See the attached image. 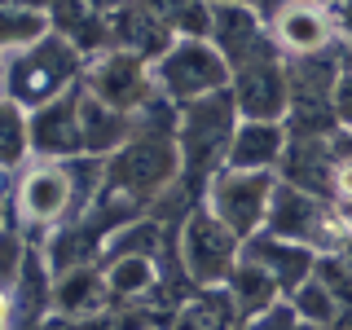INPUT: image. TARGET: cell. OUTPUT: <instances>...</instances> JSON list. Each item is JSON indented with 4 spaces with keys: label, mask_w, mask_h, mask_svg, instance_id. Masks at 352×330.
Segmentation results:
<instances>
[{
    "label": "cell",
    "mask_w": 352,
    "mask_h": 330,
    "mask_svg": "<svg viewBox=\"0 0 352 330\" xmlns=\"http://www.w3.org/2000/svg\"><path fill=\"white\" fill-rule=\"evenodd\" d=\"M264 234H273L282 242H300V247L317 251V256H330V251L344 247L352 225H348L344 207L330 203L326 194H313V190L278 181L273 203H269V220H264Z\"/></svg>",
    "instance_id": "cell-3"
},
{
    "label": "cell",
    "mask_w": 352,
    "mask_h": 330,
    "mask_svg": "<svg viewBox=\"0 0 352 330\" xmlns=\"http://www.w3.org/2000/svg\"><path fill=\"white\" fill-rule=\"evenodd\" d=\"M80 216V190H75L71 163L31 159L14 181H9V220L40 242L49 229Z\"/></svg>",
    "instance_id": "cell-2"
},
{
    "label": "cell",
    "mask_w": 352,
    "mask_h": 330,
    "mask_svg": "<svg viewBox=\"0 0 352 330\" xmlns=\"http://www.w3.org/2000/svg\"><path fill=\"white\" fill-rule=\"evenodd\" d=\"M31 163V110L14 97H0V172L18 176Z\"/></svg>",
    "instance_id": "cell-24"
},
{
    "label": "cell",
    "mask_w": 352,
    "mask_h": 330,
    "mask_svg": "<svg viewBox=\"0 0 352 330\" xmlns=\"http://www.w3.org/2000/svg\"><path fill=\"white\" fill-rule=\"evenodd\" d=\"M106 286L115 308H154L163 291V260L154 256H106Z\"/></svg>",
    "instance_id": "cell-17"
},
{
    "label": "cell",
    "mask_w": 352,
    "mask_h": 330,
    "mask_svg": "<svg viewBox=\"0 0 352 330\" xmlns=\"http://www.w3.org/2000/svg\"><path fill=\"white\" fill-rule=\"evenodd\" d=\"M124 5H132V0H88V9H97V14H119V9H124Z\"/></svg>",
    "instance_id": "cell-34"
},
{
    "label": "cell",
    "mask_w": 352,
    "mask_h": 330,
    "mask_svg": "<svg viewBox=\"0 0 352 330\" xmlns=\"http://www.w3.org/2000/svg\"><path fill=\"white\" fill-rule=\"evenodd\" d=\"M269 40L286 62L326 58V53L339 49L335 9L322 5V0H286L269 14Z\"/></svg>",
    "instance_id": "cell-11"
},
{
    "label": "cell",
    "mask_w": 352,
    "mask_h": 330,
    "mask_svg": "<svg viewBox=\"0 0 352 330\" xmlns=\"http://www.w3.org/2000/svg\"><path fill=\"white\" fill-rule=\"evenodd\" d=\"M300 313L291 308V300H278V304H269L264 313H256L247 322V330H300Z\"/></svg>",
    "instance_id": "cell-29"
},
{
    "label": "cell",
    "mask_w": 352,
    "mask_h": 330,
    "mask_svg": "<svg viewBox=\"0 0 352 330\" xmlns=\"http://www.w3.org/2000/svg\"><path fill=\"white\" fill-rule=\"evenodd\" d=\"M212 5H220V9H260L264 0H212Z\"/></svg>",
    "instance_id": "cell-35"
},
{
    "label": "cell",
    "mask_w": 352,
    "mask_h": 330,
    "mask_svg": "<svg viewBox=\"0 0 352 330\" xmlns=\"http://www.w3.org/2000/svg\"><path fill=\"white\" fill-rule=\"evenodd\" d=\"M229 97L238 106V119H278V124H286V115H291V62L273 49V40L234 71Z\"/></svg>",
    "instance_id": "cell-10"
},
{
    "label": "cell",
    "mask_w": 352,
    "mask_h": 330,
    "mask_svg": "<svg viewBox=\"0 0 352 330\" xmlns=\"http://www.w3.org/2000/svg\"><path fill=\"white\" fill-rule=\"evenodd\" d=\"M273 190H278V176L273 172H234V168H220L198 203L207 207L216 220H225L234 234L247 242L264 234V220H269V203Z\"/></svg>",
    "instance_id": "cell-9"
},
{
    "label": "cell",
    "mask_w": 352,
    "mask_h": 330,
    "mask_svg": "<svg viewBox=\"0 0 352 330\" xmlns=\"http://www.w3.org/2000/svg\"><path fill=\"white\" fill-rule=\"evenodd\" d=\"M286 300H291V308L300 313L304 326H322V330H335L339 313H344V308H339V300H335V295H330L317 278H308L304 286H295Z\"/></svg>",
    "instance_id": "cell-25"
},
{
    "label": "cell",
    "mask_w": 352,
    "mask_h": 330,
    "mask_svg": "<svg viewBox=\"0 0 352 330\" xmlns=\"http://www.w3.org/2000/svg\"><path fill=\"white\" fill-rule=\"evenodd\" d=\"M242 260V238L225 220H216L203 203L190 207L176 225V264L194 291H216L229 282L234 264Z\"/></svg>",
    "instance_id": "cell-5"
},
{
    "label": "cell",
    "mask_w": 352,
    "mask_h": 330,
    "mask_svg": "<svg viewBox=\"0 0 352 330\" xmlns=\"http://www.w3.org/2000/svg\"><path fill=\"white\" fill-rule=\"evenodd\" d=\"M181 176H185V163H181V146H176L172 132L137 128V137L115 159H106V185L132 194L137 203H146V212L159 194L181 185Z\"/></svg>",
    "instance_id": "cell-4"
},
{
    "label": "cell",
    "mask_w": 352,
    "mask_h": 330,
    "mask_svg": "<svg viewBox=\"0 0 352 330\" xmlns=\"http://www.w3.org/2000/svg\"><path fill=\"white\" fill-rule=\"evenodd\" d=\"M234 128H238V106L229 93L181 106V115H176V146H181V163H185L181 181L194 198H203L207 181L225 168Z\"/></svg>",
    "instance_id": "cell-1"
},
{
    "label": "cell",
    "mask_w": 352,
    "mask_h": 330,
    "mask_svg": "<svg viewBox=\"0 0 352 330\" xmlns=\"http://www.w3.org/2000/svg\"><path fill=\"white\" fill-rule=\"evenodd\" d=\"M242 251H247L251 260H260L264 269L273 273V282L282 286V295H291L295 286H304L308 278H313V269H317V251L300 247V242H282V238H273V234L247 238V242H242Z\"/></svg>",
    "instance_id": "cell-19"
},
{
    "label": "cell",
    "mask_w": 352,
    "mask_h": 330,
    "mask_svg": "<svg viewBox=\"0 0 352 330\" xmlns=\"http://www.w3.org/2000/svg\"><path fill=\"white\" fill-rule=\"evenodd\" d=\"M36 251L44 256V264L53 269V278L66 273V269H80V264H102V256H106V229L93 225L88 216H75V220H66V225L49 229V234L36 242Z\"/></svg>",
    "instance_id": "cell-16"
},
{
    "label": "cell",
    "mask_w": 352,
    "mask_h": 330,
    "mask_svg": "<svg viewBox=\"0 0 352 330\" xmlns=\"http://www.w3.org/2000/svg\"><path fill=\"white\" fill-rule=\"evenodd\" d=\"M110 286L102 264H80L53 278V313L66 322H93V317L110 313Z\"/></svg>",
    "instance_id": "cell-14"
},
{
    "label": "cell",
    "mask_w": 352,
    "mask_h": 330,
    "mask_svg": "<svg viewBox=\"0 0 352 330\" xmlns=\"http://www.w3.org/2000/svg\"><path fill=\"white\" fill-rule=\"evenodd\" d=\"M330 203L352 207V154L335 150V168H330Z\"/></svg>",
    "instance_id": "cell-31"
},
{
    "label": "cell",
    "mask_w": 352,
    "mask_h": 330,
    "mask_svg": "<svg viewBox=\"0 0 352 330\" xmlns=\"http://www.w3.org/2000/svg\"><path fill=\"white\" fill-rule=\"evenodd\" d=\"M172 40H176L172 22L163 14H154L146 0H132L119 14H110V44H115V49H128L146 62H159L163 53L172 49Z\"/></svg>",
    "instance_id": "cell-15"
},
{
    "label": "cell",
    "mask_w": 352,
    "mask_h": 330,
    "mask_svg": "<svg viewBox=\"0 0 352 330\" xmlns=\"http://www.w3.org/2000/svg\"><path fill=\"white\" fill-rule=\"evenodd\" d=\"M9 181H14V176H5V172H0V198L9 194Z\"/></svg>",
    "instance_id": "cell-38"
},
{
    "label": "cell",
    "mask_w": 352,
    "mask_h": 330,
    "mask_svg": "<svg viewBox=\"0 0 352 330\" xmlns=\"http://www.w3.org/2000/svg\"><path fill=\"white\" fill-rule=\"evenodd\" d=\"M80 97H84V84L31 110V159L66 163V159H80V154H84V137H80Z\"/></svg>",
    "instance_id": "cell-12"
},
{
    "label": "cell",
    "mask_w": 352,
    "mask_h": 330,
    "mask_svg": "<svg viewBox=\"0 0 352 330\" xmlns=\"http://www.w3.org/2000/svg\"><path fill=\"white\" fill-rule=\"evenodd\" d=\"M300 330H322V326H300Z\"/></svg>",
    "instance_id": "cell-42"
},
{
    "label": "cell",
    "mask_w": 352,
    "mask_h": 330,
    "mask_svg": "<svg viewBox=\"0 0 352 330\" xmlns=\"http://www.w3.org/2000/svg\"><path fill=\"white\" fill-rule=\"evenodd\" d=\"M141 330H168V326H141Z\"/></svg>",
    "instance_id": "cell-40"
},
{
    "label": "cell",
    "mask_w": 352,
    "mask_h": 330,
    "mask_svg": "<svg viewBox=\"0 0 352 330\" xmlns=\"http://www.w3.org/2000/svg\"><path fill=\"white\" fill-rule=\"evenodd\" d=\"M322 5H330V9H335V5H344V0H322Z\"/></svg>",
    "instance_id": "cell-39"
},
{
    "label": "cell",
    "mask_w": 352,
    "mask_h": 330,
    "mask_svg": "<svg viewBox=\"0 0 352 330\" xmlns=\"http://www.w3.org/2000/svg\"><path fill=\"white\" fill-rule=\"evenodd\" d=\"M313 278L322 282L330 295H335L344 313H352V264H348L344 256H339V251H330V256H317Z\"/></svg>",
    "instance_id": "cell-27"
},
{
    "label": "cell",
    "mask_w": 352,
    "mask_h": 330,
    "mask_svg": "<svg viewBox=\"0 0 352 330\" xmlns=\"http://www.w3.org/2000/svg\"><path fill=\"white\" fill-rule=\"evenodd\" d=\"M330 115H335L339 132H352V71H339L335 88H330Z\"/></svg>",
    "instance_id": "cell-30"
},
{
    "label": "cell",
    "mask_w": 352,
    "mask_h": 330,
    "mask_svg": "<svg viewBox=\"0 0 352 330\" xmlns=\"http://www.w3.org/2000/svg\"><path fill=\"white\" fill-rule=\"evenodd\" d=\"M330 168H335V137H291L278 181L330 198Z\"/></svg>",
    "instance_id": "cell-21"
},
{
    "label": "cell",
    "mask_w": 352,
    "mask_h": 330,
    "mask_svg": "<svg viewBox=\"0 0 352 330\" xmlns=\"http://www.w3.org/2000/svg\"><path fill=\"white\" fill-rule=\"evenodd\" d=\"M0 330H22L18 300H14V291H5V286H0Z\"/></svg>",
    "instance_id": "cell-32"
},
{
    "label": "cell",
    "mask_w": 352,
    "mask_h": 330,
    "mask_svg": "<svg viewBox=\"0 0 352 330\" xmlns=\"http://www.w3.org/2000/svg\"><path fill=\"white\" fill-rule=\"evenodd\" d=\"M286 150H291V128L286 124H278V119H238L229 154H225V168L278 176Z\"/></svg>",
    "instance_id": "cell-13"
},
{
    "label": "cell",
    "mask_w": 352,
    "mask_h": 330,
    "mask_svg": "<svg viewBox=\"0 0 352 330\" xmlns=\"http://www.w3.org/2000/svg\"><path fill=\"white\" fill-rule=\"evenodd\" d=\"M0 97H9V58L0 53Z\"/></svg>",
    "instance_id": "cell-36"
},
{
    "label": "cell",
    "mask_w": 352,
    "mask_h": 330,
    "mask_svg": "<svg viewBox=\"0 0 352 330\" xmlns=\"http://www.w3.org/2000/svg\"><path fill=\"white\" fill-rule=\"evenodd\" d=\"M335 27H339V44H352V0L335 5Z\"/></svg>",
    "instance_id": "cell-33"
},
{
    "label": "cell",
    "mask_w": 352,
    "mask_h": 330,
    "mask_svg": "<svg viewBox=\"0 0 352 330\" xmlns=\"http://www.w3.org/2000/svg\"><path fill=\"white\" fill-rule=\"evenodd\" d=\"M31 251H36L31 234H22L14 220H5V225H0V286H5V291L18 286L22 269H27V260H31Z\"/></svg>",
    "instance_id": "cell-26"
},
{
    "label": "cell",
    "mask_w": 352,
    "mask_h": 330,
    "mask_svg": "<svg viewBox=\"0 0 352 330\" xmlns=\"http://www.w3.org/2000/svg\"><path fill=\"white\" fill-rule=\"evenodd\" d=\"M80 80H84V53L66 36H49L31 53L9 58V97L22 110H36L53 97L71 93V88H80Z\"/></svg>",
    "instance_id": "cell-7"
},
{
    "label": "cell",
    "mask_w": 352,
    "mask_h": 330,
    "mask_svg": "<svg viewBox=\"0 0 352 330\" xmlns=\"http://www.w3.org/2000/svg\"><path fill=\"white\" fill-rule=\"evenodd\" d=\"M344 216H348V225H352V207H344Z\"/></svg>",
    "instance_id": "cell-41"
},
{
    "label": "cell",
    "mask_w": 352,
    "mask_h": 330,
    "mask_svg": "<svg viewBox=\"0 0 352 330\" xmlns=\"http://www.w3.org/2000/svg\"><path fill=\"white\" fill-rule=\"evenodd\" d=\"M80 137H84V154L93 159H115L119 150L137 137V119L119 115V110L102 106L97 97H80Z\"/></svg>",
    "instance_id": "cell-20"
},
{
    "label": "cell",
    "mask_w": 352,
    "mask_h": 330,
    "mask_svg": "<svg viewBox=\"0 0 352 330\" xmlns=\"http://www.w3.org/2000/svg\"><path fill=\"white\" fill-rule=\"evenodd\" d=\"M212 44L220 49V58L229 62V71H238L247 58L269 44V18L260 9H220L216 5V22H212Z\"/></svg>",
    "instance_id": "cell-18"
},
{
    "label": "cell",
    "mask_w": 352,
    "mask_h": 330,
    "mask_svg": "<svg viewBox=\"0 0 352 330\" xmlns=\"http://www.w3.org/2000/svg\"><path fill=\"white\" fill-rule=\"evenodd\" d=\"M212 22H216L212 0H185L172 14V31L176 40H212Z\"/></svg>",
    "instance_id": "cell-28"
},
{
    "label": "cell",
    "mask_w": 352,
    "mask_h": 330,
    "mask_svg": "<svg viewBox=\"0 0 352 330\" xmlns=\"http://www.w3.org/2000/svg\"><path fill=\"white\" fill-rule=\"evenodd\" d=\"M229 84H234V71L212 40H172V49L154 62V88L172 106L229 93Z\"/></svg>",
    "instance_id": "cell-6"
},
{
    "label": "cell",
    "mask_w": 352,
    "mask_h": 330,
    "mask_svg": "<svg viewBox=\"0 0 352 330\" xmlns=\"http://www.w3.org/2000/svg\"><path fill=\"white\" fill-rule=\"evenodd\" d=\"M49 36H58V22L49 9L27 5V0H0V53L5 58L31 53Z\"/></svg>",
    "instance_id": "cell-22"
},
{
    "label": "cell",
    "mask_w": 352,
    "mask_h": 330,
    "mask_svg": "<svg viewBox=\"0 0 352 330\" xmlns=\"http://www.w3.org/2000/svg\"><path fill=\"white\" fill-rule=\"evenodd\" d=\"M225 295L234 300V308L242 313V322H251V317H256V313H264L269 304L286 300V295H282V286L273 282V273L264 269L260 260H251L247 251H242V260L234 264V273H229V282H225Z\"/></svg>",
    "instance_id": "cell-23"
},
{
    "label": "cell",
    "mask_w": 352,
    "mask_h": 330,
    "mask_svg": "<svg viewBox=\"0 0 352 330\" xmlns=\"http://www.w3.org/2000/svg\"><path fill=\"white\" fill-rule=\"evenodd\" d=\"M80 84H84L88 97H97L102 106L119 110V115H132V119L159 102L154 62L137 58V53H128V49H106V53H97V58H88Z\"/></svg>",
    "instance_id": "cell-8"
},
{
    "label": "cell",
    "mask_w": 352,
    "mask_h": 330,
    "mask_svg": "<svg viewBox=\"0 0 352 330\" xmlns=\"http://www.w3.org/2000/svg\"><path fill=\"white\" fill-rule=\"evenodd\" d=\"M339 256H344V260H348V264H352V234H348V238H344V247H339Z\"/></svg>",
    "instance_id": "cell-37"
}]
</instances>
